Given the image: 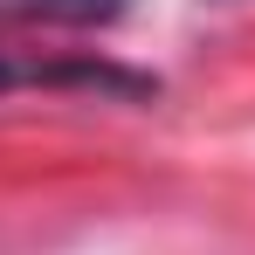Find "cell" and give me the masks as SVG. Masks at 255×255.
Returning a JSON list of instances; mask_svg holds the SVG:
<instances>
[{
	"label": "cell",
	"mask_w": 255,
	"mask_h": 255,
	"mask_svg": "<svg viewBox=\"0 0 255 255\" xmlns=\"http://www.w3.org/2000/svg\"><path fill=\"white\" fill-rule=\"evenodd\" d=\"M7 83H14V69H7V62H0V90H7Z\"/></svg>",
	"instance_id": "obj_2"
},
{
	"label": "cell",
	"mask_w": 255,
	"mask_h": 255,
	"mask_svg": "<svg viewBox=\"0 0 255 255\" xmlns=\"http://www.w3.org/2000/svg\"><path fill=\"white\" fill-rule=\"evenodd\" d=\"M125 0H7V14H28V21H69V28H90V21H111Z\"/></svg>",
	"instance_id": "obj_1"
}]
</instances>
